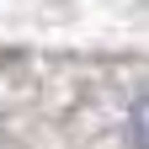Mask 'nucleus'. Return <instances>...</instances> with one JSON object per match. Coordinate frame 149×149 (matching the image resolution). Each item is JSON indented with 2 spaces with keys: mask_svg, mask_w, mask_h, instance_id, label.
Masks as SVG:
<instances>
[{
  "mask_svg": "<svg viewBox=\"0 0 149 149\" xmlns=\"http://www.w3.org/2000/svg\"><path fill=\"white\" fill-rule=\"evenodd\" d=\"M133 139H139V144L149 149V96H144V101L133 107Z\"/></svg>",
  "mask_w": 149,
  "mask_h": 149,
  "instance_id": "nucleus-1",
  "label": "nucleus"
}]
</instances>
